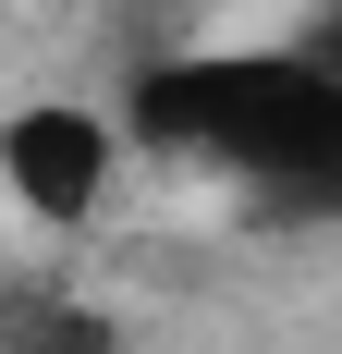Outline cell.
<instances>
[{"instance_id": "obj_1", "label": "cell", "mask_w": 342, "mask_h": 354, "mask_svg": "<svg viewBox=\"0 0 342 354\" xmlns=\"http://www.w3.org/2000/svg\"><path fill=\"white\" fill-rule=\"evenodd\" d=\"M135 122L159 147H208V159H233L257 183H294V196L330 183V159H342V86L318 62H281V49L135 73Z\"/></svg>"}, {"instance_id": "obj_2", "label": "cell", "mask_w": 342, "mask_h": 354, "mask_svg": "<svg viewBox=\"0 0 342 354\" xmlns=\"http://www.w3.org/2000/svg\"><path fill=\"white\" fill-rule=\"evenodd\" d=\"M0 171H12V196H25L37 220H86L98 183H110V135L86 122V110H12Z\"/></svg>"}, {"instance_id": "obj_3", "label": "cell", "mask_w": 342, "mask_h": 354, "mask_svg": "<svg viewBox=\"0 0 342 354\" xmlns=\"http://www.w3.org/2000/svg\"><path fill=\"white\" fill-rule=\"evenodd\" d=\"M0 342H12V354H110V330L86 318V306H37V293H12V306H0Z\"/></svg>"}]
</instances>
